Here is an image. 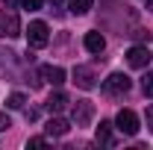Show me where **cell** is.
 <instances>
[{
	"instance_id": "7c38bea8",
	"label": "cell",
	"mask_w": 153,
	"mask_h": 150,
	"mask_svg": "<svg viewBox=\"0 0 153 150\" xmlns=\"http://www.w3.org/2000/svg\"><path fill=\"white\" fill-rule=\"evenodd\" d=\"M97 141H100V144H112V124H109V121H100V127H97Z\"/></svg>"
},
{
	"instance_id": "8fae6325",
	"label": "cell",
	"mask_w": 153,
	"mask_h": 150,
	"mask_svg": "<svg viewBox=\"0 0 153 150\" xmlns=\"http://www.w3.org/2000/svg\"><path fill=\"white\" fill-rule=\"evenodd\" d=\"M44 106H47V112H62V109L68 106V97H65L62 91H56V94H50V97H47V103H44Z\"/></svg>"
},
{
	"instance_id": "d6986e66",
	"label": "cell",
	"mask_w": 153,
	"mask_h": 150,
	"mask_svg": "<svg viewBox=\"0 0 153 150\" xmlns=\"http://www.w3.org/2000/svg\"><path fill=\"white\" fill-rule=\"evenodd\" d=\"M3 3H6V6H12V3H15V0H3Z\"/></svg>"
},
{
	"instance_id": "ac0fdd59",
	"label": "cell",
	"mask_w": 153,
	"mask_h": 150,
	"mask_svg": "<svg viewBox=\"0 0 153 150\" xmlns=\"http://www.w3.org/2000/svg\"><path fill=\"white\" fill-rule=\"evenodd\" d=\"M147 127H150V130H153V103H150V106H147Z\"/></svg>"
},
{
	"instance_id": "9a60e30c",
	"label": "cell",
	"mask_w": 153,
	"mask_h": 150,
	"mask_svg": "<svg viewBox=\"0 0 153 150\" xmlns=\"http://www.w3.org/2000/svg\"><path fill=\"white\" fill-rule=\"evenodd\" d=\"M141 85H144V94H147V97H153V71L144 76V82H141Z\"/></svg>"
},
{
	"instance_id": "3957f363",
	"label": "cell",
	"mask_w": 153,
	"mask_h": 150,
	"mask_svg": "<svg viewBox=\"0 0 153 150\" xmlns=\"http://www.w3.org/2000/svg\"><path fill=\"white\" fill-rule=\"evenodd\" d=\"M91 115H94V103H91V100H76L74 109H71V118H74L76 127H85V124H91Z\"/></svg>"
},
{
	"instance_id": "8992f818",
	"label": "cell",
	"mask_w": 153,
	"mask_h": 150,
	"mask_svg": "<svg viewBox=\"0 0 153 150\" xmlns=\"http://www.w3.org/2000/svg\"><path fill=\"white\" fill-rule=\"evenodd\" d=\"M127 62H130V68H147V62H150V50H147V47H130Z\"/></svg>"
},
{
	"instance_id": "52a82bcc",
	"label": "cell",
	"mask_w": 153,
	"mask_h": 150,
	"mask_svg": "<svg viewBox=\"0 0 153 150\" xmlns=\"http://www.w3.org/2000/svg\"><path fill=\"white\" fill-rule=\"evenodd\" d=\"M41 79L50 82V85H62L65 82V68H59V65H41Z\"/></svg>"
},
{
	"instance_id": "30bf717a",
	"label": "cell",
	"mask_w": 153,
	"mask_h": 150,
	"mask_svg": "<svg viewBox=\"0 0 153 150\" xmlns=\"http://www.w3.org/2000/svg\"><path fill=\"white\" fill-rule=\"evenodd\" d=\"M44 132H47V135H65V132H68V121H65V118H50V121H47V127H44Z\"/></svg>"
},
{
	"instance_id": "4fadbf2b",
	"label": "cell",
	"mask_w": 153,
	"mask_h": 150,
	"mask_svg": "<svg viewBox=\"0 0 153 150\" xmlns=\"http://www.w3.org/2000/svg\"><path fill=\"white\" fill-rule=\"evenodd\" d=\"M68 6H71L74 15H85V12L91 9V0H68Z\"/></svg>"
},
{
	"instance_id": "5b68a950",
	"label": "cell",
	"mask_w": 153,
	"mask_h": 150,
	"mask_svg": "<svg viewBox=\"0 0 153 150\" xmlns=\"http://www.w3.org/2000/svg\"><path fill=\"white\" fill-rule=\"evenodd\" d=\"M103 91L106 94H127L130 91V76L127 74H109L103 79Z\"/></svg>"
},
{
	"instance_id": "277c9868",
	"label": "cell",
	"mask_w": 153,
	"mask_h": 150,
	"mask_svg": "<svg viewBox=\"0 0 153 150\" xmlns=\"http://www.w3.org/2000/svg\"><path fill=\"white\" fill-rule=\"evenodd\" d=\"M21 36V21L15 12H0V38H15Z\"/></svg>"
},
{
	"instance_id": "5bb4252c",
	"label": "cell",
	"mask_w": 153,
	"mask_h": 150,
	"mask_svg": "<svg viewBox=\"0 0 153 150\" xmlns=\"http://www.w3.org/2000/svg\"><path fill=\"white\" fill-rule=\"evenodd\" d=\"M24 103H27V97H24V94H9V97H6V106H9V109H24Z\"/></svg>"
},
{
	"instance_id": "2e32d148",
	"label": "cell",
	"mask_w": 153,
	"mask_h": 150,
	"mask_svg": "<svg viewBox=\"0 0 153 150\" xmlns=\"http://www.w3.org/2000/svg\"><path fill=\"white\" fill-rule=\"evenodd\" d=\"M9 127H12V121H9V115H6V112H0V135H3V132L9 130Z\"/></svg>"
},
{
	"instance_id": "e0dca14e",
	"label": "cell",
	"mask_w": 153,
	"mask_h": 150,
	"mask_svg": "<svg viewBox=\"0 0 153 150\" xmlns=\"http://www.w3.org/2000/svg\"><path fill=\"white\" fill-rule=\"evenodd\" d=\"M24 9L36 12V9H41V0H24Z\"/></svg>"
},
{
	"instance_id": "9c48e42d",
	"label": "cell",
	"mask_w": 153,
	"mask_h": 150,
	"mask_svg": "<svg viewBox=\"0 0 153 150\" xmlns=\"http://www.w3.org/2000/svg\"><path fill=\"white\" fill-rule=\"evenodd\" d=\"M82 44H85L88 53H103L106 50V38L100 36V33H85V41Z\"/></svg>"
},
{
	"instance_id": "7a4b0ae2",
	"label": "cell",
	"mask_w": 153,
	"mask_h": 150,
	"mask_svg": "<svg viewBox=\"0 0 153 150\" xmlns=\"http://www.w3.org/2000/svg\"><path fill=\"white\" fill-rule=\"evenodd\" d=\"M115 124H118V130L124 132V135H135L138 127H141V124H138V115H135L133 109H121L118 118H115Z\"/></svg>"
},
{
	"instance_id": "6da1fadb",
	"label": "cell",
	"mask_w": 153,
	"mask_h": 150,
	"mask_svg": "<svg viewBox=\"0 0 153 150\" xmlns=\"http://www.w3.org/2000/svg\"><path fill=\"white\" fill-rule=\"evenodd\" d=\"M47 41H50L47 24H44V21H33V24L27 27V44H30V47H44Z\"/></svg>"
},
{
	"instance_id": "ffe728a7",
	"label": "cell",
	"mask_w": 153,
	"mask_h": 150,
	"mask_svg": "<svg viewBox=\"0 0 153 150\" xmlns=\"http://www.w3.org/2000/svg\"><path fill=\"white\" fill-rule=\"evenodd\" d=\"M50 3H59V0H50Z\"/></svg>"
},
{
	"instance_id": "ba28073f",
	"label": "cell",
	"mask_w": 153,
	"mask_h": 150,
	"mask_svg": "<svg viewBox=\"0 0 153 150\" xmlns=\"http://www.w3.org/2000/svg\"><path fill=\"white\" fill-rule=\"evenodd\" d=\"M74 82L79 88H85V91H91L94 88V74H91V68H74Z\"/></svg>"
}]
</instances>
